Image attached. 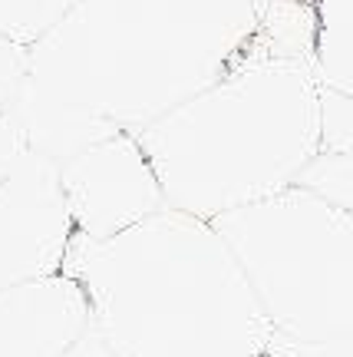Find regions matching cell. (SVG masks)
Wrapping results in <instances>:
<instances>
[{"label": "cell", "instance_id": "cell-1", "mask_svg": "<svg viewBox=\"0 0 353 357\" xmlns=\"http://www.w3.org/2000/svg\"><path fill=\"white\" fill-rule=\"evenodd\" d=\"M265 0H76L24 50L7 113L50 162L142 132L261 43Z\"/></svg>", "mask_w": 353, "mask_h": 357}, {"label": "cell", "instance_id": "cell-2", "mask_svg": "<svg viewBox=\"0 0 353 357\" xmlns=\"http://www.w3.org/2000/svg\"><path fill=\"white\" fill-rule=\"evenodd\" d=\"M60 271L116 357H265L274 334L214 225L172 205L109 238L73 231Z\"/></svg>", "mask_w": 353, "mask_h": 357}, {"label": "cell", "instance_id": "cell-3", "mask_svg": "<svg viewBox=\"0 0 353 357\" xmlns=\"http://www.w3.org/2000/svg\"><path fill=\"white\" fill-rule=\"evenodd\" d=\"M317 86L254 47L235 70L136 132L165 205L208 218L290 189L317 153Z\"/></svg>", "mask_w": 353, "mask_h": 357}, {"label": "cell", "instance_id": "cell-4", "mask_svg": "<svg viewBox=\"0 0 353 357\" xmlns=\"http://www.w3.org/2000/svg\"><path fill=\"white\" fill-rule=\"evenodd\" d=\"M73 231L109 238L165 208L162 185L132 132L89 146L56 166Z\"/></svg>", "mask_w": 353, "mask_h": 357}, {"label": "cell", "instance_id": "cell-5", "mask_svg": "<svg viewBox=\"0 0 353 357\" xmlns=\"http://www.w3.org/2000/svg\"><path fill=\"white\" fill-rule=\"evenodd\" d=\"M73 222L56 162L26 149L0 182V288L47 278L63 268Z\"/></svg>", "mask_w": 353, "mask_h": 357}, {"label": "cell", "instance_id": "cell-6", "mask_svg": "<svg viewBox=\"0 0 353 357\" xmlns=\"http://www.w3.org/2000/svg\"><path fill=\"white\" fill-rule=\"evenodd\" d=\"M86 331V291L63 271L0 288V357H63Z\"/></svg>", "mask_w": 353, "mask_h": 357}, {"label": "cell", "instance_id": "cell-7", "mask_svg": "<svg viewBox=\"0 0 353 357\" xmlns=\"http://www.w3.org/2000/svg\"><path fill=\"white\" fill-rule=\"evenodd\" d=\"M76 0H0V40L26 50L43 37Z\"/></svg>", "mask_w": 353, "mask_h": 357}, {"label": "cell", "instance_id": "cell-8", "mask_svg": "<svg viewBox=\"0 0 353 357\" xmlns=\"http://www.w3.org/2000/svg\"><path fill=\"white\" fill-rule=\"evenodd\" d=\"M26 153V139L20 126L13 123V116L7 109H0V182L10 176L13 166L24 159Z\"/></svg>", "mask_w": 353, "mask_h": 357}]
</instances>
